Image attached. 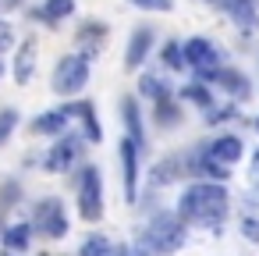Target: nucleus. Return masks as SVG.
Returning <instances> with one entry per match:
<instances>
[{
	"label": "nucleus",
	"mask_w": 259,
	"mask_h": 256,
	"mask_svg": "<svg viewBox=\"0 0 259 256\" xmlns=\"http://www.w3.org/2000/svg\"><path fill=\"white\" fill-rule=\"evenodd\" d=\"M178 217L206 224V228H217L227 217V192H224V185L220 181H195V185H188L181 192Z\"/></svg>",
	"instance_id": "1"
},
{
	"label": "nucleus",
	"mask_w": 259,
	"mask_h": 256,
	"mask_svg": "<svg viewBox=\"0 0 259 256\" xmlns=\"http://www.w3.org/2000/svg\"><path fill=\"white\" fill-rule=\"evenodd\" d=\"M185 245V224L174 213H156L142 231V249L156 256H170Z\"/></svg>",
	"instance_id": "2"
},
{
	"label": "nucleus",
	"mask_w": 259,
	"mask_h": 256,
	"mask_svg": "<svg viewBox=\"0 0 259 256\" xmlns=\"http://www.w3.org/2000/svg\"><path fill=\"white\" fill-rule=\"evenodd\" d=\"M85 82H89V57H85V54H68V57H61V64L54 68V93L75 96V93H82Z\"/></svg>",
	"instance_id": "3"
},
{
	"label": "nucleus",
	"mask_w": 259,
	"mask_h": 256,
	"mask_svg": "<svg viewBox=\"0 0 259 256\" xmlns=\"http://www.w3.org/2000/svg\"><path fill=\"white\" fill-rule=\"evenodd\" d=\"M78 213L85 221H100L103 217V181L96 167L82 171V185H78Z\"/></svg>",
	"instance_id": "4"
},
{
	"label": "nucleus",
	"mask_w": 259,
	"mask_h": 256,
	"mask_svg": "<svg viewBox=\"0 0 259 256\" xmlns=\"http://www.w3.org/2000/svg\"><path fill=\"white\" fill-rule=\"evenodd\" d=\"M181 54H185V64H192V68H195L199 75H206V79H213L217 68H220V61H217V47H213L209 40H202V36L188 40V43L181 47Z\"/></svg>",
	"instance_id": "5"
},
{
	"label": "nucleus",
	"mask_w": 259,
	"mask_h": 256,
	"mask_svg": "<svg viewBox=\"0 0 259 256\" xmlns=\"http://www.w3.org/2000/svg\"><path fill=\"white\" fill-rule=\"evenodd\" d=\"M36 228H39L43 235H50V238H61V235L68 231V217H64L61 199H43V203L36 206Z\"/></svg>",
	"instance_id": "6"
},
{
	"label": "nucleus",
	"mask_w": 259,
	"mask_h": 256,
	"mask_svg": "<svg viewBox=\"0 0 259 256\" xmlns=\"http://www.w3.org/2000/svg\"><path fill=\"white\" fill-rule=\"evenodd\" d=\"M78 150H82V139H78V135H64V139L54 142V150L47 153V171L64 174V171L78 160Z\"/></svg>",
	"instance_id": "7"
},
{
	"label": "nucleus",
	"mask_w": 259,
	"mask_h": 256,
	"mask_svg": "<svg viewBox=\"0 0 259 256\" xmlns=\"http://www.w3.org/2000/svg\"><path fill=\"white\" fill-rule=\"evenodd\" d=\"M241 139L238 135H220V139H213L209 142V150H206V157L209 160H217L220 167H227V164H238V157H241Z\"/></svg>",
	"instance_id": "8"
},
{
	"label": "nucleus",
	"mask_w": 259,
	"mask_h": 256,
	"mask_svg": "<svg viewBox=\"0 0 259 256\" xmlns=\"http://www.w3.org/2000/svg\"><path fill=\"white\" fill-rule=\"evenodd\" d=\"M121 167H124V192L135 203V181H139V146L132 139L121 142Z\"/></svg>",
	"instance_id": "9"
},
{
	"label": "nucleus",
	"mask_w": 259,
	"mask_h": 256,
	"mask_svg": "<svg viewBox=\"0 0 259 256\" xmlns=\"http://www.w3.org/2000/svg\"><path fill=\"white\" fill-rule=\"evenodd\" d=\"M149 47H153V29L149 25H139L132 43H128V54H124V64L128 68H139L146 57H149Z\"/></svg>",
	"instance_id": "10"
},
{
	"label": "nucleus",
	"mask_w": 259,
	"mask_h": 256,
	"mask_svg": "<svg viewBox=\"0 0 259 256\" xmlns=\"http://www.w3.org/2000/svg\"><path fill=\"white\" fill-rule=\"evenodd\" d=\"M220 4L227 8V15H231L245 32H252V29L259 25V18H255V0H220Z\"/></svg>",
	"instance_id": "11"
},
{
	"label": "nucleus",
	"mask_w": 259,
	"mask_h": 256,
	"mask_svg": "<svg viewBox=\"0 0 259 256\" xmlns=\"http://www.w3.org/2000/svg\"><path fill=\"white\" fill-rule=\"evenodd\" d=\"M213 86H224L227 93H234L238 100H245L248 96V79L241 75V71H234V68H217V75L209 79Z\"/></svg>",
	"instance_id": "12"
},
{
	"label": "nucleus",
	"mask_w": 259,
	"mask_h": 256,
	"mask_svg": "<svg viewBox=\"0 0 259 256\" xmlns=\"http://www.w3.org/2000/svg\"><path fill=\"white\" fill-rule=\"evenodd\" d=\"M121 114H124V125H128V139H132V142H135V146L142 150V139H146V135H142V118H139V103H135L132 96H124V100H121Z\"/></svg>",
	"instance_id": "13"
},
{
	"label": "nucleus",
	"mask_w": 259,
	"mask_h": 256,
	"mask_svg": "<svg viewBox=\"0 0 259 256\" xmlns=\"http://www.w3.org/2000/svg\"><path fill=\"white\" fill-rule=\"evenodd\" d=\"M32 68H36V43H32V40H25V43H22V50H18V61H15V79L25 86V82L32 79Z\"/></svg>",
	"instance_id": "14"
},
{
	"label": "nucleus",
	"mask_w": 259,
	"mask_h": 256,
	"mask_svg": "<svg viewBox=\"0 0 259 256\" xmlns=\"http://www.w3.org/2000/svg\"><path fill=\"white\" fill-rule=\"evenodd\" d=\"M68 118H71V111H47L43 118L32 121V132L36 135H54V132H61L68 125Z\"/></svg>",
	"instance_id": "15"
},
{
	"label": "nucleus",
	"mask_w": 259,
	"mask_h": 256,
	"mask_svg": "<svg viewBox=\"0 0 259 256\" xmlns=\"http://www.w3.org/2000/svg\"><path fill=\"white\" fill-rule=\"evenodd\" d=\"M29 242H32V228H29V224H11V228L4 231V245H8L11 252H25Z\"/></svg>",
	"instance_id": "16"
},
{
	"label": "nucleus",
	"mask_w": 259,
	"mask_h": 256,
	"mask_svg": "<svg viewBox=\"0 0 259 256\" xmlns=\"http://www.w3.org/2000/svg\"><path fill=\"white\" fill-rule=\"evenodd\" d=\"M78 256H117V249H114L110 238H103V235H89V238L82 242Z\"/></svg>",
	"instance_id": "17"
},
{
	"label": "nucleus",
	"mask_w": 259,
	"mask_h": 256,
	"mask_svg": "<svg viewBox=\"0 0 259 256\" xmlns=\"http://www.w3.org/2000/svg\"><path fill=\"white\" fill-rule=\"evenodd\" d=\"M71 114H78V118L85 121V139H89V142H100V125H96V118H93V103H78Z\"/></svg>",
	"instance_id": "18"
},
{
	"label": "nucleus",
	"mask_w": 259,
	"mask_h": 256,
	"mask_svg": "<svg viewBox=\"0 0 259 256\" xmlns=\"http://www.w3.org/2000/svg\"><path fill=\"white\" fill-rule=\"evenodd\" d=\"M75 11V0H47V8H43V15L50 18V22H61V18H68Z\"/></svg>",
	"instance_id": "19"
},
{
	"label": "nucleus",
	"mask_w": 259,
	"mask_h": 256,
	"mask_svg": "<svg viewBox=\"0 0 259 256\" xmlns=\"http://www.w3.org/2000/svg\"><path fill=\"white\" fill-rule=\"evenodd\" d=\"M139 93H142V96H149V100H156V103H160V100H167L163 82H160V79H153V75H146V79L139 82Z\"/></svg>",
	"instance_id": "20"
},
{
	"label": "nucleus",
	"mask_w": 259,
	"mask_h": 256,
	"mask_svg": "<svg viewBox=\"0 0 259 256\" xmlns=\"http://www.w3.org/2000/svg\"><path fill=\"white\" fill-rule=\"evenodd\" d=\"M15 125H18V111H0V146L11 139Z\"/></svg>",
	"instance_id": "21"
},
{
	"label": "nucleus",
	"mask_w": 259,
	"mask_h": 256,
	"mask_svg": "<svg viewBox=\"0 0 259 256\" xmlns=\"http://www.w3.org/2000/svg\"><path fill=\"white\" fill-rule=\"evenodd\" d=\"M163 64H167V68H181V64H185V54H181L178 43H167V47H163Z\"/></svg>",
	"instance_id": "22"
},
{
	"label": "nucleus",
	"mask_w": 259,
	"mask_h": 256,
	"mask_svg": "<svg viewBox=\"0 0 259 256\" xmlns=\"http://www.w3.org/2000/svg\"><path fill=\"white\" fill-rule=\"evenodd\" d=\"M156 121H160V125H174V121H178L170 100H160V103H156Z\"/></svg>",
	"instance_id": "23"
},
{
	"label": "nucleus",
	"mask_w": 259,
	"mask_h": 256,
	"mask_svg": "<svg viewBox=\"0 0 259 256\" xmlns=\"http://www.w3.org/2000/svg\"><path fill=\"white\" fill-rule=\"evenodd\" d=\"M135 8H142V11H170L174 8V0H132Z\"/></svg>",
	"instance_id": "24"
},
{
	"label": "nucleus",
	"mask_w": 259,
	"mask_h": 256,
	"mask_svg": "<svg viewBox=\"0 0 259 256\" xmlns=\"http://www.w3.org/2000/svg\"><path fill=\"white\" fill-rule=\"evenodd\" d=\"M185 96H188V100H195V103H202V107L209 111V93H206V86H188V89H185Z\"/></svg>",
	"instance_id": "25"
},
{
	"label": "nucleus",
	"mask_w": 259,
	"mask_h": 256,
	"mask_svg": "<svg viewBox=\"0 0 259 256\" xmlns=\"http://www.w3.org/2000/svg\"><path fill=\"white\" fill-rule=\"evenodd\" d=\"M241 235H245L248 242H259V221H255V217H245V221H241Z\"/></svg>",
	"instance_id": "26"
},
{
	"label": "nucleus",
	"mask_w": 259,
	"mask_h": 256,
	"mask_svg": "<svg viewBox=\"0 0 259 256\" xmlns=\"http://www.w3.org/2000/svg\"><path fill=\"white\" fill-rule=\"evenodd\" d=\"M4 47H11V29H8V22H0V50Z\"/></svg>",
	"instance_id": "27"
},
{
	"label": "nucleus",
	"mask_w": 259,
	"mask_h": 256,
	"mask_svg": "<svg viewBox=\"0 0 259 256\" xmlns=\"http://www.w3.org/2000/svg\"><path fill=\"white\" fill-rule=\"evenodd\" d=\"M252 174H255V181H259V153L252 157Z\"/></svg>",
	"instance_id": "28"
},
{
	"label": "nucleus",
	"mask_w": 259,
	"mask_h": 256,
	"mask_svg": "<svg viewBox=\"0 0 259 256\" xmlns=\"http://www.w3.org/2000/svg\"><path fill=\"white\" fill-rule=\"evenodd\" d=\"M128 256H149V252H146V249H142V245H139V249H132V252H128Z\"/></svg>",
	"instance_id": "29"
},
{
	"label": "nucleus",
	"mask_w": 259,
	"mask_h": 256,
	"mask_svg": "<svg viewBox=\"0 0 259 256\" xmlns=\"http://www.w3.org/2000/svg\"><path fill=\"white\" fill-rule=\"evenodd\" d=\"M0 75H4V61H0Z\"/></svg>",
	"instance_id": "30"
},
{
	"label": "nucleus",
	"mask_w": 259,
	"mask_h": 256,
	"mask_svg": "<svg viewBox=\"0 0 259 256\" xmlns=\"http://www.w3.org/2000/svg\"><path fill=\"white\" fill-rule=\"evenodd\" d=\"M255 132H259V118H255Z\"/></svg>",
	"instance_id": "31"
}]
</instances>
